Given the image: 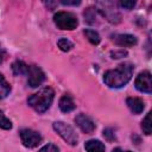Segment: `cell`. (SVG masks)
<instances>
[{
	"instance_id": "1",
	"label": "cell",
	"mask_w": 152,
	"mask_h": 152,
	"mask_svg": "<svg viewBox=\"0 0 152 152\" xmlns=\"http://www.w3.org/2000/svg\"><path fill=\"white\" fill-rule=\"evenodd\" d=\"M134 65L131 63L119 64L118 68L107 70L103 74V82L107 87L113 89H120L125 87L132 78Z\"/></svg>"
},
{
	"instance_id": "2",
	"label": "cell",
	"mask_w": 152,
	"mask_h": 152,
	"mask_svg": "<svg viewBox=\"0 0 152 152\" xmlns=\"http://www.w3.org/2000/svg\"><path fill=\"white\" fill-rule=\"evenodd\" d=\"M55 99V91L51 87H44L37 93L30 95L27 97V104L36 110L37 113L42 114L45 113L52 104Z\"/></svg>"
},
{
	"instance_id": "3",
	"label": "cell",
	"mask_w": 152,
	"mask_h": 152,
	"mask_svg": "<svg viewBox=\"0 0 152 152\" xmlns=\"http://www.w3.org/2000/svg\"><path fill=\"white\" fill-rule=\"evenodd\" d=\"M53 23L59 30L72 31L78 26V19L72 12L61 11L53 14Z\"/></svg>"
},
{
	"instance_id": "4",
	"label": "cell",
	"mask_w": 152,
	"mask_h": 152,
	"mask_svg": "<svg viewBox=\"0 0 152 152\" xmlns=\"http://www.w3.org/2000/svg\"><path fill=\"white\" fill-rule=\"evenodd\" d=\"M52 128L66 144H69L71 146H76L78 144L77 133L70 125L65 124L64 121H55L52 124Z\"/></svg>"
},
{
	"instance_id": "5",
	"label": "cell",
	"mask_w": 152,
	"mask_h": 152,
	"mask_svg": "<svg viewBox=\"0 0 152 152\" xmlns=\"http://www.w3.org/2000/svg\"><path fill=\"white\" fill-rule=\"evenodd\" d=\"M96 10L112 24H118L121 20V14L116 10V4L112 1H97Z\"/></svg>"
},
{
	"instance_id": "6",
	"label": "cell",
	"mask_w": 152,
	"mask_h": 152,
	"mask_svg": "<svg viewBox=\"0 0 152 152\" xmlns=\"http://www.w3.org/2000/svg\"><path fill=\"white\" fill-rule=\"evenodd\" d=\"M19 135H20V139H21L23 145L25 147H27V148H34V147H37L42 142V140H43L42 135L37 131L31 129V128H23L19 132Z\"/></svg>"
},
{
	"instance_id": "7",
	"label": "cell",
	"mask_w": 152,
	"mask_h": 152,
	"mask_svg": "<svg viewBox=\"0 0 152 152\" xmlns=\"http://www.w3.org/2000/svg\"><path fill=\"white\" fill-rule=\"evenodd\" d=\"M134 86L138 91L144 94H151L152 93V76L148 70H144L139 72L134 81Z\"/></svg>"
},
{
	"instance_id": "8",
	"label": "cell",
	"mask_w": 152,
	"mask_h": 152,
	"mask_svg": "<svg viewBox=\"0 0 152 152\" xmlns=\"http://www.w3.org/2000/svg\"><path fill=\"white\" fill-rule=\"evenodd\" d=\"M26 76H27V84L31 88H37L45 81L44 71L37 65H28Z\"/></svg>"
},
{
	"instance_id": "9",
	"label": "cell",
	"mask_w": 152,
	"mask_h": 152,
	"mask_svg": "<svg viewBox=\"0 0 152 152\" xmlns=\"http://www.w3.org/2000/svg\"><path fill=\"white\" fill-rule=\"evenodd\" d=\"M74 121H75V124L77 125V127H78L83 133H86V134H91V133L95 131V128H96V125H95V122L93 121V119H91L90 116H88L87 114H84V113L77 114V115L75 116Z\"/></svg>"
},
{
	"instance_id": "10",
	"label": "cell",
	"mask_w": 152,
	"mask_h": 152,
	"mask_svg": "<svg viewBox=\"0 0 152 152\" xmlns=\"http://www.w3.org/2000/svg\"><path fill=\"white\" fill-rule=\"evenodd\" d=\"M112 42L121 48H131L137 45L138 38L129 33H115L112 36Z\"/></svg>"
},
{
	"instance_id": "11",
	"label": "cell",
	"mask_w": 152,
	"mask_h": 152,
	"mask_svg": "<svg viewBox=\"0 0 152 152\" xmlns=\"http://www.w3.org/2000/svg\"><path fill=\"white\" fill-rule=\"evenodd\" d=\"M126 104L133 114H140V113H142V110L145 108V102L140 97H135V96L127 97L126 99Z\"/></svg>"
},
{
	"instance_id": "12",
	"label": "cell",
	"mask_w": 152,
	"mask_h": 152,
	"mask_svg": "<svg viewBox=\"0 0 152 152\" xmlns=\"http://www.w3.org/2000/svg\"><path fill=\"white\" fill-rule=\"evenodd\" d=\"M58 107L63 113H70L76 108V103L74 102L71 95L69 94H64L58 102Z\"/></svg>"
},
{
	"instance_id": "13",
	"label": "cell",
	"mask_w": 152,
	"mask_h": 152,
	"mask_svg": "<svg viewBox=\"0 0 152 152\" xmlns=\"http://www.w3.org/2000/svg\"><path fill=\"white\" fill-rule=\"evenodd\" d=\"M84 148L87 152H104V150H106L104 144L97 139H90V140L86 141Z\"/></svg>"
},
{
	"instance_id": "14",
	"label": "cell",
	"mask_w": 152,
	"mask_h": 152,
	"mask_svg": "<svg viewBox=\"0 0 152 152\" xmlns=\"http://www.w3.org/2000/svg\"><path fill=\"white\" fill-rule=\"evenodd\" d=\"M27 70H28V64H26L23 61L17 59L12 63V71L15 76H26Z\"/></svg>"
},
{
	"instance_id": "15",
	"label": "cell",
	"mask_w": 152,
	"mask_h": 152,
	"mask_svg": "<svg viewBox=\"0 0 152 152\" xmlns=\"http://www.w3.org/2000/svg\"><path fill=\"white\" fill-rule=\"evenodd\" d=\"M11 84L7 82V80L5 78V76L2 74H0V100L6 99L10 93H11Z\"/></svg>"
},
{
	"instance_id": "16",
	"label": "cell",
	"mask_w": 152,
	"mask_h": 152,
	"mask_svg": "<svg viewBox=\"0 0 152 152\" xmlns=\"http://www.w3.org/2000/svg\"><path fill=\"white\" fill-rule=\"evenodd\" d=\"M83 34L86 36V38H87L93 45H99L100 42H101V37H100V34H99L95 30L86 28V30L83 31Z\"/></svg>"
},
{
	"instance_id": "17",
	"label": "cell",
	"mask_w": 152,
	"mask_h": 152,
	"mask_svg": "<svg viewBox=\"0 0 152 152\" xmlns=\"http://www.w3.org/2000/svg\"><path fill=\"white\" fill-rule=\"evenodd\" d=\"M57 46L59 48L61 51H63V52H68V51H70V50L74 48V43H72L71 40H69L68 38L62 37V38L58 39V42H57Z\"/></svg>"
},
{
	"instance_id": "18",
	"label": "cell",
	"mask_w": 152,
	"mask_h": 152,
	"mask_svg": "<svg viewBox=\"0 0 152 152\" xmlns=\"http://www.w3.org/2000/svg\"><path fill=\"white\" fill-rule=\"evenodd\" d=\"M83 15H84V20H86L88 24H94V23L96 21L97 11H96V8H94V7H88V8L83 12Z\"/></svg>"
},
{
	"instance_id": "19",
	"label": "cell",
	"mask_w": 152,
	"mask_h": 152,
	"mask_svg": "<svg viewBox=\"0 0 152 152\" xmlns=\"http://www.w3.org/2000/svg\"><path fill=\"white\" fill-rule=\"evenodd\" d=\"M151 113L148 112L146 114V116L144 118V120L141 121V129L146 135H150L152 132V125H151Z\"/></svg>"
},
{
	"instance_id": "20",
	"label": "cell",
	"mask_w": 152,
	"mask_h": 152,
	"mask_svg": "<svg viewBox=\"0 0 152 152\" xmlns=\"http://www.w3.org/2000/svg\"><path fill=\"white\" fill-rule=\"evenodd\" d=\"M12 126H13V125H12V121H11L8 118H6L5 114L0 110V128L8 131V129L12 128Z\"/></svg>"
},
{
	"instance_id": "21",
	"label": "cell",
	"mask_w": 152,
	"mask_h": 152,
	"mask_svg": "<svg viewBox=\"0 0 152 152\" xmlns=\"http://www.w3.org/2000/svg\"><path fill=\"white\" fill-rule=\"evenodd\" d=\"M135 5H137V2L135 1H132V0H121V1L118 2V6L119 7H121L124 10H127V11L133 10L135 7Z\"/></svg>"
},
{
	"instance_id": "22",
	"label": "cell",
	"mask_w": 152,
	"mask_h": 152,
	"mask_svg": "<svg viewBox=\"0 0 152 152\" xmlns=\"http://www.w3.org/2000/svg\"><path fill=\"white\" fill-rule=\"evenodd\" d=\"M38 152H61V151H59V147L57 145H55L52 142H49V144L44 145Z\"/></svg>"
},
{
	"instance_id": "23",
	"label": "cell",
	"mask_w": 152,
	"mask_h": 152,
	"mask_svg": "<svg viewBox=\"0 0 152 152\" xmlns=\"http://www.w3.org/2000/svg\"><path fill=\"white\" fill-rule=\"evenodd\" d=\"M128 53L126 50L124 49H120V50H114V51H110V57L113 59H120V58H124L126 57Z\"/></svg>"
},
{
	"instance_id": "24",
	"label": "cell",
	"mask_w": 152,
	"mask_h": 152,
	"mask_svg": "<svg viewBox=\"0 0 152 152\" xmlns=\"http://www.w3.org/2000/svg\"><path fill=\"white\" fill-rule=\"evenodd\" d=\"M102 134H103V137H104L108 141H113V140L116 139V138H115V133H114V131H113L112 128H106V129H103Z\"/></svg>"
},
{
	"instance_id": "25",
	"label": "cell",
	"mask_w": 152,
	"mask_h": 152,
	"mask_svg": "<svg viewBox=\"0 0 152 152\" xmlns=\"http://www.w3.org/2000/svg\"><path fill=\"white\" fill-rule=\"evenodd\" d=\"M61 4L62 5H66V6H78L80 4H81V1L80 0H74V1H70V0H62L61 1Z\"/></svg>"
},
{
	"instance_id": "26",
	"label": "cell",
	"mask_w": 152,
	"mask_h": 152,
	"mask_svg": "<svg viewBox=\"0 0 152 152\" xmlns=\"http://www.w3.org/2000/svg\"><path fill=\"white\" fill-rule=\"evenodd\" d=\"M44 5L48 7V10H50V11H51V10H53V8L57 6V2H55V1H48V2H46V1H45V2H44Z\"/></svg>"
},
{
	"instance_id": "27",
	"label": "cell",
	"mask_w": 152,
	"mask_h": 152,
	"mask_svg": "<svg viewBox=\"0 0 152 152\" xmlns=\"http://www.w3.org/2000/svg\"><path fill=\"white\" fill-rule=\"evenodd\" d=\"M5 56H6V52H5L4 48H1V45H0V64L4 62V59H5Z\"/></svg>"
},
{
	"instance_id": "28",
	"label": "cell",
	"mask_w": 152,
	"mask_h": 152,
	"mask_svg": "<svg viewBox=\"0 0 152 152\" xmlns=\"http://www.w3.org/2000/svg\"><path fill=\"white\" fill-rule=\"evenodd\" d=\"M112 152H132V151H129V150H124V148H120V147H115Z\"/></svg>"
}]
</instances>
